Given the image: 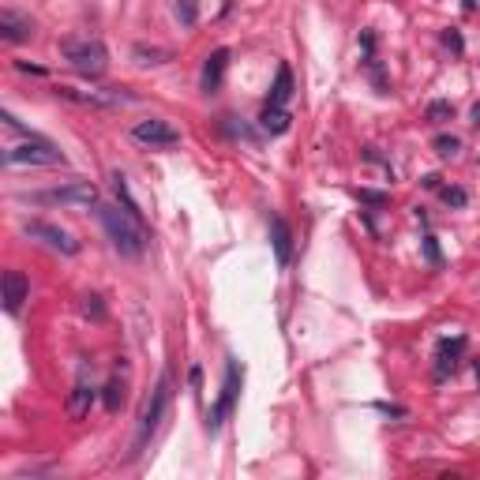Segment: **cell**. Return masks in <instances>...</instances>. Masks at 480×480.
Segmentation results:
<instances>
[{
    "label": "cell",
    "mask_w": 480,
    "mask_h": 480,
    "mask_svg": "<svg viewBox=\"0 0 480 480\" xmlns=\"http://www.w3.org/2000/svg\"><path fill=\"white\" fill-rule=\"evenodd\" d=\"M443 42H447L454 53H461V49H465V42H461V34H458V31H447V34H443Z\"/></svg>",
    "instance_id": "28"
},
{
    "label": "cell",
    "mask_w": 480,
    "mask_h": 480,
    "mask_svg": "<svg viewBox=\"0 0 480 480\" xmlns=\"http://www.w3.org/2000/svg\"><path fill=\"white\" fill-rule=\"evenodd\" d=\"M357 199H360V203H372V207H386V196H383V191H368V188H357Z\"/></svg>",
    "instance_id": "26"
},
{
    "label": "cell",
    "mask_w": 480,
    "mask_h": 480,
    "mask_svg": "<svg viewBox=\"0 0 480 480\" xmlns=\"http://www.w3.org/2000/svg\"><path fill=\"white\" fill-rule=\"evenodd\" d=\"M240 383H244V368L237 364V360H229L225 364V383H221V398L214 402V409L207 413V428L218 431L221 424H225V417L237 409V394H240Z\"/></svg>",
    "instance_id": "5"
},
{
    "label": "cell",
    "mask_w": 480,
    "mask_h": 480,
    "mask_svg": "<svg viewBox=\"0 0 480 480\" xmlns=\"http://www.w3.org/2000/svg\"><path fill=\"white\" fill-rule=\"evenodd\" d=\"M31 34H34L31 15H19V12H12V8L0 12V38L4 42H26Z\"/></svg>",
    "instance_id": "11"
},
{
    "label": "cell",
    "mask_w": 480,
    "mask_h": 480,
    "mask_svg": "<svg viewBox=\"0 0 480 480\" xmlns=\"http://www.w3.org/2000/svg\"><path fill=\"white\" fill-rule=\"evenodd\" d=\"M289 98H293V71H289V64H278V79L271 87V101L266 105H285Z\"/></svg>",
    "instance_id": "16"
},
{
    "label": "cell",
    "mask_w": 480,
    "mask_h": 480,
    "mask_svg": "<svg viewBox=\"0 0 480 480\" xmlns=\"http://www.w3.org/2000/svg\"><path fill=\"white\" fill-rule=\"evenodd\" d=\"M135 60L139 64H165V60H173V53L169 49H158V45H135Z\"/></svg>",
    "instance_id": "20"
},
{
    "label": "cell",
    "mask_w": 480,
    "mask_h": 480,
    "mask_svg": "<svg viewBox=\"0 0 480 480\" xmlns=\"http://www.w3.org/2000/svg\"><path fill=\"white\" fill-rule=\"evenodd\" d=\"M439 199L447 203V207L461 210V207L469 203V191H465V188H458V184H447V188H439Z\"/></svg>",
    "instance_id": "21"
},
{
    "label": "cell",
    "mask_w": 480,
    "mask_h": 480,
    "mask_svg": "<svg viewBox=\"0 0 480 480\" xmlns=\"http://www.w3.org/2000/svg\"><path fill=\"white\" fill-rule=\"evenodd\" d=\"M461 353H465V338H454V341L443 338V341H439V353H436V360H439V364H436V375H439V379H443L447 372H454Z\"/></svg>",
    "instance_id": "15"
},
{
    "label": "cell",
    "mask_w": 480,
    "mask_h": 480,
    "mask_svg": "<svg viewBox=\"0 0 480 480\" xmlns=\"http://www.w3.org/2000/svg\"><path fill=\"white\" fill-rule=\"evenodd\" d=\"M101 402H105L109 413H120V405L128 402V383L124 379H109L105 383V394H101Z\"/></svg>",
    "instance_id": "18"
},
{
    "label": "cell",
    "mask_w": 480,
    "mask_h": 480,
    "mask_svg": "<svg viewBox=\"0 0 480 480\" xmlns=\"http://www.w3.org/2000/svg\"><path fill=\"white\" fill-rule=\"evenodd\" d=\"M465 8H469V12H473V8H477V0H465Z\"/></svg>",
    "instance_id": "33"
},
{
    "label": "cell",
    "mask_w": 480,
    "mask_h": 480,
    "mask_svg": "<svg viewBox=\"0 0 480 480\" xmlns=\"http://www.w3.org/2000/svg\"><path fill=\"white\" fill-rule=\"evenodd\" d=\"M23 233L31 240H42L45 248H53V252H60V255H79V248H83L76 237L64 233L60 225H53V221H26Z\"/></svg>",
    "instance_id": "6"
},
{
    "label": "cell",
    "mask_w": 480,
    "mask_h": 480,
    "mask_svg": "<svg viewBox=\"0 0 480 480\" xmlns=\"http://www.w3.org/2000/svg\"><path fill=\"white\" fill-rule=\"evenodd\" d=\"M259 124H263V132L282 135V132H289V113H285V105H266L259 113Z\"/></svg>",
    "instance_id": "17"
},
{
    "label": "cell",
    "mask_w": 480,
    "mask_h": 480,
    "mask_svg": "<svg viewBox=\"0 0 480 480\" xmlns=\"http://www.w3.org/2000/svg\"><path fill=\"white\" fill-rule=\"evenodd\" d=\"M271 244H274V255H278V266H289L293 263V229L278 214L271 218Z\"/></svg>",
    "instance_id": "12"
},
{
    "label": "cell",
    "mask_w": 480,
    "mask_h": 480,
    "mask_svg": "<svg viewBox=\"0 0 480 480\" xmlns=\"http://www.w3.org/2000/svg\"><path fill=\"white\" fill-rule=\"evenodd\" d=\"M94 398H98V391H94L90 383H83V379H79L76 386H71L68 405H64V409H68V417H71V420H83V417L90 413V405H94Z\"/></svg>",
    "instance_id": "13"
},
{
    "label": "cell",
    "mask_w": 480,
    "mask_h": 480,
    "mask_svg": "<svg viewBox=\"0 0 480 480\" xmlns=\"http://www.w3.org/2000/svg\"><path fill=\"white\" fill-rule=\"evenodd\" d=\"M83 316L87 319H105V304H101V297H83Z\"/></svg>",
    "instance_id": "25"
},
{
    "label": "cell",
    "mask_w": 480,
    "mask_h": 480,
    "mask_svg": "<svg viewBox=\"0 0 480 480\" xmlns=\"http://www.w3.org/2000/svg\"><path fill=\"white\" fill-rule=\"evenodd\" d=\"M424 117L428 120H450L454 117V105H450V101H431V105L424 109Z\"/></svg>",
    "instance_id": "24"
},
{
    "label": "cell",
    "mask_w": 480,
    "mask_h": 480,
    "mask_svg": "<svg viewBox=\"0 0 480 480\" xmlns=\"http://www.w3.org/2000/svg\"><path fill=\"white\" fill-rule=\"evenodd\" d=\"M431 146H436V154H443V158H454V154L461 151V139L458 135H436Z\"/></svg>",
    "instance_id": "23"
},
{
    "label": "cell",
    "mask_w": 480,
    "mask_h": 480,
    "mask_svg": "<svg viewBox=\"0 0 480 480\" xmlns=\"http://www.w3.org/2000/svg\"><path fill=\"white\" fill-rule=\"evenodd\" d=\"M375 409H379V413H386V417H405V409H402V405H386V402H379V405H375Z\"/></svg>",
    "instance_id": "29"
},
{
    "label": "cell",
    "mask_w": 480,
    "mask_h": 480,
    "mask_svg": "<svg viewBox=\"0 0 480 480\" xmlns=\"http://www.w3.org/2000/svg\"><path fill=\"white\" fill-rule=\"evenodd\" d=\"M360 45H364L368 60H372V49H375V34H372V31H364V34H360Z\"/></svg>",
    "instance_id": "30"
},
{
    "label": "cell",
    "mask_w": 480,
    "mask_h": 480,
    "mask_svg": "<svg viewBox=\"0 0 480 480\" xmlns=\"http://www.w3.org/2000/svg\"><path fill=\"white\" fill-rule=\"evenodd\" d=\"M132 139L143 143V146H177L180 132L169 120H139V124L132 128Z\"/></svg>",
    "instance_id": "8"
},
{
    "label": "cell",
    "mask_w": 480,
    "mask_h": 480,
    "mask_svg": "<svg viewBox=\"0 0 480 480\" xmlns=\"http://www.w3.org/2000/svg\"><path fill=\"white\" fill-rule=\"evenodd\" d=\"M177 19H180V26H196V19H199V0H177Z\"/></svg>",
    "instance_id": "22"
},
{
    "label": "cell",
    "mask_w": 480,
    "mask_h": 480,
    "mask_svg": "<svg viewBox=\"0 0 480 480\" xmlns=\"http://www.w3.org/2000/svg\"><path fill=\"white\" fill-rule=\"evenodd\" d=\"M34 199L38 203H64V207H94L98 188L90 180H76V184H64V188L42 191V196H34Z\"/></svg>",
    "instance_id": "7"
},
{
    "label": "cell",
    "mask_w": 480,
    "mask_h": 480,
    "mask_svg": "<svg viewBox=\"0 0 480 480\" xmlns=\"http://www.w3.org/2000/svg\"><path fill=\"white\" fill-rule=\"evenodd\" d=\"M98 218H101V225H105V233L120 255L139 259L146 252V229L139 225V218H135L132 210L113 207V203H98Z\"/></svg>",
    "instance_id": "1"
},
{
    "label": "cell",
    "mask_w": 480,
    "mask_h": 480,
    "mask_svg": "<svg viewBox=\"0 0 480 480\" xmlns=\"http://www.w3.org/2000/svg\"><path fill=\"white\" fill-rule=\"evenodd\" d=\"M188 383H191V386H199V383H203V368H199V364H191V372H188Z\"/></svg>",
    "instance_id": "31"
},
{
    "label": "cell",
    "mask_w": 480,
    "mask_h": 480,
    "mask_svg": "<svg viewBox=\"0 0 480 480\" xmlns=\"http://www.w3.org/2000/svg\"><path fill=\"white\" fill-rule=\"evenodd\" d=\"M424 255H428V259H431V263H436V266L443 263V255H439V244H436V237H431V233H428V237H424Z\"/></svg>",
    "instance_id": "27"
},
{
    "label": "cell",
    "mask_w": 480,
    "mask_h": 480,
    "mask_svg": "<svg viewBox=\"0 0 480 480\" xmlns=\"http://www.w3.org/2000/svg\"><path fill=\"white\" fill-rule=\"evenodd\" d=\"M53 94L64 98V101H76V105H90V109L117 105V94H105V90H79V87H64V83L53 87Z\"/></svg>",
    "instance_id": "9"
},
{
    "label": "cell",
    "mask_w": 480,
    "mask_h": 480,
    "mask_svg": "<svg viewBox=\"0 0 480 480\" xmlns=\"http://www.w3.org/2000/svg\"><path fill=\"white\" fill-rule=\"evenodd\" d=\"M60 53L79 76H90V79H98L101 71H105V64H109V53H105V45H101L98 38H68L60 45Z\"/></svg>",
    "instance_id": "3"
},
{
    "label": "cell",
    "mask_w": 480,
    "mask_h": 480,
    "mask_svg": "<svg viewBox=\"0 0 480 480\" xmlns=\"http://www.w3.org/2000/svg\"><path fill=\"white\" fill-rule=\"evenodd\" d=\"M169 398H173V372H162V379L154 383L151 398H146L143 413H139V428H135V439H132V450H128V461L139 458L143 450H146V443L154 439V431H158L165 409H169Z\"/></svg>",
    "instance_id": "2"
},
{
    "label": "cell",
    "mask_w": 480,
    "mask_h": 480,
    "mask_svg": "<svg viewBox=\"0 0 480 480\" xmlns=\"http://www.w3.org/2000/svg\"><path fill=\"white\" fill-rule=\"evenodd\" d=\"M26 297H31V282H26L19 271H4V308H8V316H19Z\"/></svg>",
    "instance_id": "10"
},
{
    "label": "cell",
    "mask_w": 480,
    "mask_h": 480,
    "mask_svg": "<svg viewBox=\"0 0 480 480\" xmlns=\"http://www.w3.org/2000/svg\"><path fill=\"white\" fill-rule=\"evenodd\" d=\"M473 124L480 128V105H473Z\"/></svg>",
    "instance_id": "32"
},
{
    "label": "cell",
    "mask_w": 480,
    "mask_h": 480,
    "mask_svg": "<svg viewBox=\"0 0 480 480\" xmlns=\"http://www.w3.org/2000/svg\"><path fill=\"white\" fill-rule=\"evenodd\" d=\"M113 191H117V199H120V207H124V210H132L135 218L143 214L139 203H135V196H132V188H128V177H124V173H113Z\"/></svg>",
    "instance_id": "19"
},
{
    "label": "cell",
    "mask_w": 480,
    "mask_h": 480,
    "mask_svg": "<svg viewBox=\"0 0 480 480\" xmlns=\"http://www.w3.org/2000/svg\"><path fill=\"white\" fill-rule=\"evenodd\" d=\"M225 68H229V49H214L207 57V64H203V90H218L221 79H225Z\"/></svg>",
    "instance_id": "14"
},
{
    "label": "cell",
    "mask_w": 480,
    "mask_h": 480,
    "mask_svg": "<svg viewBox=\"0 0 480 480\" xmlns=\"http://www.w3.org/2000/svg\"><path fill=\"white\" fill-rule=\"evenodd\" d=\"M4 165H64V154L45 135H26L19 146H4Z\"/></svg>",
    "instance_id": "4"
}]
</instances>
